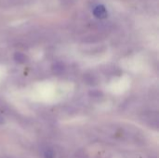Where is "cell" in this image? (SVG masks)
<instances>
[{"mask_svg": "<svg viewBox=\"0 0 159 158\" xmlns=\"http://www.w3.org/2000/svg\"><path fill=\"white\" fill-rule=\"evenodd\" d=\"M93 14L96 18L98 19H105L107 16H108V12H107V9L105 8L104 6L102 5H100V6H97L94 10H93Z\"/></svg>", "mask_w": 159, "mask_h": 158, "instance_id": "6da1fadb", "label": "cell"}, {"mask_svg": "<svg viewBox=\"0 0 159 158\" xmlns=\"http://www.w3.org/2000/svg\"><path fill=\"white\" fill-rule=\"evenodd\" d=\"M15 60H16V61H18V62H24L25 60H26V57H25L23 54H21V53H16V55H15Z\"/></svg>", "mask_w": 159, "mask_h": 158, "instance_id": "7a4b0ae2", "label": "cell"}]
</instances>
